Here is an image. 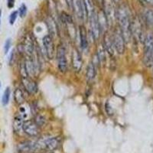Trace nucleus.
I'll return each instance as SVG.
<instances>
[{
    "instance_id": "13",
    "label": "nucleus",
    "mask_w": 153,
    "mask_h": 153,
    "mask_svg": "<svg viewBox=\"0 0 153 153\" xmlns=\"http://www.w3.org/2000/svg\"><path fill=\"white\" fill-rule=\"evenodd\" d=\"M131 33H132V36L134 35V37L138 41L143 40V35L142 26L138 19H134L133 21L131 22Z\"/></svg>"
},
{
    "instance_id": "10",
    "label": "nucleus",
    "mask_w": 153,
    "mask_h": 153,
    "mask_svg": "<svg viewBox=\"0 0 153 153\" xmlns=\"http://www.w3.org/2000/svg\"><path fill=\"white\" fill-rule=\"evenodd\" d=\"M22 51L25 54H26L27 57H33L34 52H35V48L33 40L30 37V35H27L25 38L24 42H23L22 45Z\"/></svg>"
},
{
    "instance_id": "31",
    "label": "nucleus",
    "mask_w": 153,
    "mask_h": 153,
    "mask_svg": "<svg viewBox=\"0 0 153 153\" xmlns=\"http://www.w3.org/2000/svg\"><path fill=\"white\" fill-rule=\"evenodd\" d=\"M7 5L9 9L14 7L15 5V0H7Z\"/></svg>"
},
{
    "instance_id": "30",
    "label": "nucleus",
    "mask_w": 153,
    "mask_h": 153,
    "mask_svg": "<svg viewBox=\"0 0 153 153\" xmlns=\"http://www.w3.org/2000/svg\"><path fill=\"white\" fill-rule=\"evenodd\" d=\"M11 44H12V42H11V39H7L6 42L5 43V45H4V51H5V54H7L9 52V49H10L11 47Z\"/></svg>"
},
{
    "instance_id": "11",
    "label": "nucleus",
    "mask_w": 153,
    "mask_h": 153,
    "mask_svg": "<svg viewBox=\"0 0 153 153\" xmlns=\"http://www.w3.org/2000/svg\"><path fill=\"white\" fill-rule=\"evenodd\" d=\"M44 149H47L49 151L54 150L57 148L59 145V140L55 137H45L41 139Z\"/></svg>"
},
{
    "instance_id": "4",
    "label": "nucleus",
    "mask_w": 153,
    "mask_h": 153,
    "mask_svg": "<svg viewBox=\"0 0 153 153\" xmlns=\"http://www.w3.org/2000/svg\"><path fill=\"white\" fill-rule=\"evenodd\" d=\"M41 149H42L40 140L23 142L18 146V151L21 153L35 152Z\"/></svg>"
},
{
    "instance_id": "7",
    "label": "nucleus",
    "mask_w": 153,
    "mask_h": 153,
    "mask_svg": "<svg viewBox=\"0 0 153 153\" xmlns=\"http://www.w3.org/2000/svg\"><path fill=\"white\" fill-rule=\"evenodd\" d=\"M22 129L25 133L31 137H35L40 132V127L32 120H27L23 123Z\"/></svg>"
},
{
    "instance_id": "22",
    "label": "nucleus",
    "mask_w": 153,
    "mask_h": 153,
    "mask_svg": "<svg viewBox=\"0 0 153 153\" xmlns=\"http://www.w3.org/2000/svg\"><path fill=\"white\" fill-rule=\"evenodd\" d=\"M23 120L20 116H18L15 118L14 122H13V127H14V129L16 132H19V131L23 130L22 126H23Z\"/></svg>"
},
{
    "instance_id": "16",
    "label": "nucleus",
    "mask_w": 153,
    "mask_h": 153,
    "mask_svg": "<svg viewBox=\"0 0 153 153\" xmlns=\"http://www.w3.org/2000/svg\"><path fill=\"white\" fill-rule=\"evenodd\" d=\"M97 21L98 24H99L100 29L101 33H106L107 32L108 27H109V25H108L107 19H106V16H105L103 11H100L97 14Z\"/></svg>"
},
{
    "instance_id": "1",
    "label": "nucleus",
    "mask_w": 153,
    "mask_h": 153,
    "mask_svg": "<svg viewBox=\"0 0 153 153\" xmlns=\"http://www.w3.org/2000/svg\"><path fill=\"white\" fill-rule=\"evenodd\" d=\"M117 19L120 25V30L126 43H129L132 38L131 20L129 10L126 5H121L117 9Z\"/></svg>"
},
{
    "instance_id": "20",
    "label": "nucleus",
    "mask_w": 153,
    "mask_h": 153,
    "mask_svg": "<svg viewBox=\"0 0 153 153\" xmlns=\"http://www.w3.org/2000/svg\"><path fill=\"white\" fill-rule=\"evenodd\" d=\"M97 74V67L91 62L87 68V72H86V78L88 82H92L95 78Z\"/></svg>"
},
{
    "instance_id": "27",
    "label": "nucleus",
    "mask_w": 153,
    "mask_h": 153,
    "mask_svg": "<svg viewBox=\"0 0 153 153\" xmlns=\"http://www.w3.org/2000/svg\"><path fill=\"white\" fill-rule=\"evenodd\" d=\"M10 95H11V91L9 87H7L5 89V91H4L3 96H2V104L4 106H6V105L9 103V99H10Z\"/></svg>"
},
{
    "instance_id": "24",
    "label": "nucleus",
    "mask_w": 153,
    "mask_h": 153,
    "mask_svg": "<svg viewBox=\"0 0 153 153\" xmlns=\"http://www.w3.org/2000/svg\"><path fill=\"white\" fill-rule=\"evenodd\" d=\"M84 6H85L86 8V10H87V15H88V18H89V16H91L93 12H95V10H94V4H93L92 0H84Z\"/></svg>"
},
{
    "instance_id": "14",
    "label": "nucleus",
    "mask_w": 153,
    "mask_h": 153,
    "mask_svg": "<svg viewBox=\"0 0 153 153\" xmlns=\"http://www.w3.org/2000/svg\"><path fill=\"white\" fill-rule=\"evenodd\" d=\"M72 67L75 71H80L82 68V57L76 48H73L71 54Z\"/></svg>"
},
{
    "instance_id": "38",
    "label": "nucleus",
    "mask_w": 153,
    "mask_h": 153,
    "mask_svg": "<svg viewBox=\"0 0 153 153\" xmlns=\"http://www.w3.org/2000/svg\"><path fill=\"white\" fill-rule=\"evenodd\" d=\"M0 87H1V84H0Z\"/></svg>"
},
{
    "instance_id": "6",
    "label": "nucleus",
    "mask_w": 153,
    "mask_h": 153,
    "mask_svg": "<svg viewBox=\"0 0 153 153\" xmlns=\"http://www.w3.org/2000/svg\"><path fill=\"white\" fill-rule=\"evenodd\" d=\"M112 38H113L115 51L118 54H123L126 49V42L120 28L115 30L112 35Z\"/></svg>"
},
{
    "instance_id": "2",
    "label": "nucleus",
    "mask_w": 153,
    "mask_h": 153,
    "mask_svg": "<svg viewBox=\"0 0 153 153\" xmlns=\"http://www.w3.org/2000/svg\"><path fill=\"white\" fill-rule=\"evenodd\" d=\"M143 62L146 67H150L153 63V35L149 34L144 40Z\"/></svg>"
},
{
    "instance_id": "9",
    "label": "nucleus",
    "mask_w": 153,
    "mask_h": 153,
    "mask_svg": "<svg viewBox=\"0 0 153 153\" xmlns=\"http://www.w3.org/2000/svg\"><path fill=\"white\" fill-rule=\"evenodd\" d=\"M43 45L45 50L46 56L49 60L53 59L55 53L54 50V43L53 41V38L51 35H45L43 38Z\"/></svg>"
},
{
    "instance_id": "17",
    "label": "nucleus",
    "mask_w": 153,
    "mask_h": 153,
    "mask_svg": "<svg viewBox=\"0 0 153 153\" xmlns=\"http://www.w3.org/2000/svg\"><path fill=\"white\" fill-rule=\"evenodd\" d=\"M73 11L74 12L76 17L81 21H84L82 0H73Z\"/></svg>"
},
{
    "instance_id": "5",
    "label": "nucleus",
    "mask_w": 153,
    "mask_h": 153,
    "mask_svg": "<svg viewBox=\"0 0 153 153\" xmlns=\"http://www.w3.org/2000/svg\"><path fill=\"white\" fill-rule=\"evenodd\" d=\"M57 68L61 73H65L68 71V61L66 57V49L63 45H58L57 49Z\"/></svg>"
},
{
    "instance_id": "3",
    "label": "nucleus",
    "mask_w": 153,
    "mask_h": 153,
    "mask_svg": "<svg viewBox=\"0 0 153 153\" xmlns=\"http://www.w3.org/2000/svg\"><path fill=\"white\" fill-rule=\"evenodd\" d=\"M103 12L107 19L109 27H111L117 19V9H115L112 0H103Z\"/></svg>"
},
{
    "instance_id": "35",
    "label": "nucleus",
    "mask_w": 153,
    "mask_h": 153,
    "mask_svg": "<svg viewBox=\"0 0 153 153\" xmlns=\"http://www.w3.org/2000/svg\"><path fill=\"white\" fill-rule=\"evenodd\" d=\"M120 1V0H112V2H113V3H118Z\"/></svg>"
},
{
    "instance_id": "12",
    "label": "nucleus",
    "mask_w": 153,
    "mask_h": 153,
    "mask_svg": "<svg viewBox=\"0 0 153 153\" xmlns=\"http://www.w3.org/2000/svg\"><path fill=\"white\" fill-rule=\"evenodd\" d=\"M22 85L25 91L31 94H36L38 91V85L34 81L31 77L28 76V77H23L22 78Z\"/></svg>"
},
{
    "instance_id": "28",
    "label": "nucleus",
    "mask_w": 153,
    "mask_h": 153,
    "mask_svg": "<svg viewBox=\"0 0 153 153\" xmlns=\"http://www.w3.org/2000/svg\"><path fill=\"white\" fill-rule=\"evenodd\" d=\"M19 13V16H20V17L23 18L25 16V15H26L27 13V7L26 5H25V4H22V5L20 6V8H19V12H18Z\"/></svg>"
},
{
    "instance_id": "32",
    "label": "nucleus",
    "mask_w": 153,
    "mask_h": 153,
    "mask_svg": "<svg viewBox=\"0 0 153 153\" xmlns=\"http://www.w3.org/2000/svg\"><path fill=\"white\" fill-rule=\"evenodd\" d=\"M15 57V53H14V51H12V53H11V55H10V58H9V65H12V64H13V62H14V58Z\"/></svg>"
},
{
    "instance_id": "33",
    "label": "nucleus",
    "mask_w": 153,
    "mask_h": 153,
    "mask_svg": "<svg viewBox=\"0 0 153 153\" xmlns=\"http://www.w3.org/2000/svg\"><path fill=\"white\" fill-rule=\"evenodd\" d=\"M65 1H66L68 8L73 10V0H65Z\"/></svg>"
},
{
    "instance_id": "19",
    "label": "nucleus",
    "mask_w": 153,
    "mask_h": 153,
    "mask_svg": "<svg viewBox=\"0 0 153 153\" xmlns=\"http://www.w3.org/2000/svg\"><path fill=\"white\" fill-rule=\"evenodd\" d=\"M79 35H80V43L83 50H86L88 48V40H87V31L85 28L80 26L79 28Z\"/></svg>"
},
{
    "instance_id": "36",
    "label": "nucleus",
    "mask_w": 153,
    "mask_h": 153,
    "mask_svg": "<svg viewBox=\"0 0 153 153\" xmlns=\"http://www.w3.org/2000/svg\"><path fill=\"white\" fill-rule=\"evenodd\" d=\"M1 16H2V11L0 9V24H1Z\"/></svg>"
},
{
    "instance_id": "21",
    "label": "nucleus",
    "mask_w": 153,
    "mask_h": 153,
    "mask_svg": "<svg viewBox=\"0 0 153 153\" xmlns=\"http://www.w3.org/2000/svg\"><path fill=\"white\" fill-rule=\"evenodd\" d=\"M14 98L15 101L17 104L20 105L22 103H24L25 100V97L24 95L22 90L20 88H16V91L14 92Z\"/></svg>"
},
{
    "instance_id": "25",
    "label": "nucleus",
    "mask_w": 153,
    "mask_h": 153,
    "mask_svg": "<svg viewBox=\"0 0 153 153\" xmlns=\"http://www.w3.org/2000/svg\"><path fill=\"white\" fill-rule=\"evenodd\" d=\"M105 51H106V50H105L103 45H100L99 48H98L97 56V57H98V60H99V61H100V64L104 62L105 59H106Z\"/></svg>"
},
{
    "instance_id": "8",
    "label": "nucleus",
    "mask_w": 153,
    "mask_h": 153,
    "mask_svg": "<svg viewBox=\"0 0 153 153\" xmlns=\"http://www.w3.org/2000/svg\"><path fill=\"white\" fill-rule=\"evenodd\" d=\"M90 19V24H91V34L92 35L93 38L94 40H97L100 38L101 34L99 24L97 21V16L96 12H94L88 18Z\"/></svg>"
},
{
    "instance_id": "18",
    "label": "nucleus",
    "mask_w": 153,
    "mask_h": 153,
    "mask_svg": "<svg viewBox=\"0 0 153 153\" xmlns=\"http://www.w3.org/2000/svg\"><path fill=\"white\" fill-rule=\"evenodd\" d=\"M46 24H47L48 29V32L52 38H54L57 33V25L56 22H54V19L52 17H48L47 20H46Z\"/></svg>"
},
{
    "instance_id": "29",
    "label": "nucleus",
    "mask_w": 153,
    "mask_h": 153,
    "mask_svg": "<svg viewBox=\"0 0 153 153\" xmlns=\"http://www.w3.org/2000/svg\"><path fill=\"white\" fill-rule=\"evenodd\" d=\"M18 13H19V12H18L17 11H14V12H12V13H11L10 17H9V23H10L11 25H13L15 23V22H16V19H17L18 17Z\"/></svg>"
},
{
    "instance_id": "34",
    "label": "nucleus",
    "mask_w": 153,
    "mask_h": 153,
    "mask_svg": "<svg viewBox=\"0 0 153 153\" xmlns=\"http://www.w3.org/2000/svg\"><path fill=\"white\" fill-rule=\"evenodd\" d=\"M140 1L146 5H153V0H140Z\"/></svg>"
},
{
    "instance_id": "39",
    "label": "nucleus",
    "mask_w": 153,
    "mask_h": 153,
    "mask_svg": "<svg viewBox=\"0 0 153 153\" xmlns=\"http://www.w3.org/2000/svg\"><path fill=\"white\" fill-rule=\"evenodd\" d=\"M51 153H52V152H51Z\"/></svg>"
},
{
    "instance_id": "37",
    "label": "nucleus",
    "mask_w": 153,
    "mask_h": 153,
    "mask_svg": "<svg viewBox=\"0 0 153 153\" xmlns=\"http://www.w3.org/2000/svg\"><path fill=\"white\" fill-rule=\"evenodd\" d=\"M98 2H100V4H103V0H98Z\"/></svg>"
},
{
    "instance_id": "26",
    "label": "nucleus",
    "mask_w": 153,
    "mask_h": 153,
    "mask_svg": "<svg viewBox=\"0 0 153 153\" xmlns=\"http://www.w3.org/2000/svg\"><path fill=\"white\" fill-rule=\"evenodd\" d=\"M34 121H35V123H36L39 127L44 126L45 125V123H46L45 117L40 114L36 115V116H35Z\"/></svg>"
},
{
    "instance_id": "23",
    "label": "nucleus",
    "mask_w": 153,
    "mask_h": 153,
    "mask_svg": "<svg viewBox=\"0 0 153 153\" xmlns=\"http://www.w3.org/2000/svg\"><path fill=\"white\" fill-rule=\"evenodd\" d=\"M144 19L146 22L149 25H153V11L148 9L144 12Z\"/></svg>"
},
{
    "instance_id": "15",
    "label": "nucleus",
    "mask_w": 153,
    "mask_h": 153,
    "mask_svg": "<svg viewBox=\"0 0 153 153\" xmlns=\"http://www.w3.org/2000/svg\"><path fill=\"white\" fill-rule=\"evenodd\" d=\"M103 48L107 51L108 54L110 55H113L114 54L115 48L114 45H113V38H112V35H110L107 32L103 34Z\"/></svg>"
}]
</instances>
